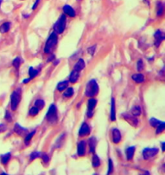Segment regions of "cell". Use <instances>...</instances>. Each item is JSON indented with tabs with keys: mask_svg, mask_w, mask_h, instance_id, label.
Listing matches in <instances>:
<instances>
[{
	"mask_svg": "<svg viewBox=\"0 0 165 175\" xmlns=\"http://www.w3.org/2000/svg\"><path fill=\"white\" fill-rule=\"evenodd\" d=\"M136 67H137V70L138 71H142L144 69V63L142 60H139L137 62V64H136Z\"/></svg>",
	"mask_w": 165,
	"mask_h": 175,
	"instance_id": "37",
	"label": "cell"
},
{
	"mask_svg": "<svg viewBox=\"0 0 165 175\" xmlns=\"http://www.w3.org/2000/svg\"><path fill=\"white\" fill-rule=\"evenodd\" d=\"M68 86H69V81L68 80H63L61 82L58 83L57 86H56V89L59 92H64L68 87Z\"/></svg>",
	"mask_w": 165,
	"mask_h": 175,
	"instance_id": "20",
	"label": "cell"
},
{
	"mask_svg": "<svg viewBox=\"0 0 165 175\" xmlns=\"http://www.w3.org/2000/svg\"><path fill=\"white\" fill-rule=\"evenodd\" d=\"M84 68H85V63H84L83 59L80 58V59H79V61L75 63L74 68H73V69H75V70H77V71L79 72H81L82 70L84 69Z\"/></svg>",
	"mask_w": 165,
	"mask_h": 175,
	"instance_id": "19",
	"label": "cell"
},
{
	"mask_svg": "<svg viewBox=\"0 0 165 175\" xmlns=\"http://www.w3.org/2000/svg\"><path fill=\"white\" fill-rule=\"evenodd\" d=\"M53 63H54V65H55V66H57V65H58V63H60V60L55 59L54 61H53Z\"/></svg>",
	"mask_w": 165,
	"mask_h": 175,
	"instance_id": "46",
	"label": "cell"
},
{
	"mask_svg": "<svg viewBox=\"0 0 165 175\" xmlns=\"http://www.w3.org/2000/svg\"><path fill=\"white\" fill-rule=\"evenodd\" d=\"M161 146H162V150L164 151V142H162Z\"/></svg>",
	"mask_w": 165,
	"mask_h": 175,
	"instance_id": "48",
	"label": "cell"
},
{
	"mask_svg": "<svg viewBox=\"0 0 165 175\" xmlns=\"http://www.w3.org/2000/svg\"><path fill=\"white\" fill-rule=\"evenodd\" d=\"M90 125L86 122H82L81 127L79 128V137H85V136H88L90 134Z\"/></svg>",
	"mask_w": 165,
	"mask_h": 175,
	"instance_id": "8",
	"label": "cell"
},
{
	"mask_svg": "<svg viewBox=\"0 0 165 175\" xmlns=\"http://www.w3.org/2000/svg\"><path fill=\"white\" fill-rule=\"evenodd\" d=\"M20 95H21V89L17 88L10 95V107L12 111H16L20 104Z\"/></svg>",
	"mask_w": 165,
	"mask_h": 175,
	"instance_id": "5",
	"label": "cell"
},
{
	"mask_svg": "<svg viewBox=\"0 0 165 175\" xmlns=\"http://www.w3.org/2000/svg\"><path fill=\"white\" fill-rule=\"evenodd\" d=\"M10 159H11V154L9 152L0 156V161H1V163L3 165H7Z\"/></svg>",
	"mask_w": 165,
	"mask_h": 175,
	"instance_id": "22",
	"label": "cell"
},
{
	"mask_svg": "<svg viewBox=\"0 0 165 175\" xmlns=\"http://www.w3.org/2000/svg\"><path fill=\"white\" fill-rule=\"evenodd\" d=\"M162 121L161 120H159L156 119V118H151V119L149 120V123L150 125L152 127L156 128L159 125V124L161 123Z\"/></svg>",
	"mask_w": 165,
	"mask_h": 175,
	"instance_id": "30",
	"label": "cell"
},
{
	"mask_svg": "<svg viewBox=\"0 0 165 175\" xmlns=\"http://www.w3.org/2000/svg\"><path fill=\"white\" fill-rule=\"evenodd\" d=\"M86 144L87 141L86 140H80L79 143H78V146H77V153L78 155L82 157L85 155L86 153Z\"/></svg>",
	"mask_w": 165,
	"mask_h": 175,
	"instance_id": "7",
	"label": "cell"
},
{
	"mask_svg": "<svg viewBox=\"0 0 165 175\" xmlns=\"http://www.w3.org/2000/svg\"><path fill=\"white\" fill-rule=\"evenodd\" d=\"M57 42H58V34L55 33V32H52L50 34L47 41L45 43V45H44V48H43V52L45 54L50 53L51 50L56 45Z\"/></svg>",
	"mask_w": 165,
	"mask_h": 175,
	"instance_id": "2",
	"label": "cell"
},
{
	"mask_svg": "<svg viewBox=\"0 0 165 175\" xmlns=\"http://www.w3.org/2000/svg\"><path fill=\"white\" fill-rule=\"evenodd\" d=\"M4 118H5V120H6L8 122H11L12 121L11 114H10L8 110H6V111H5V116H4Z\"/></svg>",
	"mask_w": 165,
	"mask_h": 175,
	"instance_id": "39",
	"label": "cell"
},
{
	"mask_svg": "<svg viewBox=\"0 0 165 175\" xmlns=\"http://www.w3.org/2000/svg\"><path fill=\"white\" fill-rule=\"evenodd\" d=\"M30 81H31V79H30V78H28V79H24L23 81H22V83L28 84V83H29Z\"/></svg>",
	"mask_w": 165,
	"mask_h": 175,
	"instance_id": "45",
	"label": "cell"
},
{
	"mask_svg": "<svg viewBox=\"0 0 165 175\" xmlns=\"http://www.w3.org/2000/svg\"><path fill=\"white\" fill-rule=\"evenodd\" d=\"M131 113H132V116L138 117L141 115V108L140 106H134L131 109Z\"/></svg>",
	"mask_w": 165,
	"mask_h": 175,
	"instance_id": "28",
	"label": "cell"
},
{
	"mask_svg": "<svg viewBox=\"0 0 165 175\" xmlns=\"http://www.w3.org/2000/svg\"><path fill=\"white\" fill-rule=\"evenodd\" d=\"M45 105V103L43 99H37L35 100V103H34V106L36 108H38V109H43Z\"/></svg>",
	"mask_w": 165,
	"mask_h": 175,
	"instance_id": "29",
	"label": "cell"
},
{
	"mask_svg": "<svg viewBox=\"0 0 165 175\" xmlns=\"http://www.w3.org/2000/svg\"><path fill=\"white\" fill-rule=\"evenodd\" d=\"M112 139L113 143H116V144H118L121 142L122 135H121V132L118 128H113L112 130Z\"/></svg>",
	"mask_w": 165,
	"mask_h": 175,
	"instance_id": "10",
	"label": "cell"
},
{
	"mask_svg": "<svg viewBox=\"0 0 165 175\" xmlns=\"http://www.w3.org/2000/svg\"><path fill=\"white\" fill-rule=\"evenodd\" d=\"M6 130V126L4 124H0V132H3Z\"/></svg>",
	"mask_w": 165,
	"mask_h": 175,
	"instance_id": "43",
	"label": "cell"
},
{
	"mask_svg": "<svg viewBox=\"0 0 165 175\" xmlns=\"http://www.w3.org/2000/svg\"><path fill=\"white\" fill-rule=\"evenodd\" d=\"M79 73H80V72L73 69V70L71 72L70 75H69V82H71V83L72 84L77 83L79 79V76H80V74H79Z\"/></svg>",
	"mask_w": 165,
	"mask_h": 175,
	"instance_id": "14",
	"label": "cell"
},
{
	"mask_svg": "<svg viewBox=\"0 0 165 175\" xmlns=\"http://www.w3.org/2000/svg\"><path fill=\"white\" fill-rule=\"evenodd\" d=\"M131 78H132V80H133V81H134L135 83L138 84H141L145 81V76L143 75L142 74H140V73L134 74Z\"/></svg>",
	"mask_w": 165,
	"mask_h": 175,
	"instance_id": "17",
	"label": "cell"
},
{
	"mask_svg": "<svg viewBox=\"0 0 165 175\" xmlns=\"http://www.w3.org/2000/svg\"><path fill=\"white\" fill-rule=\"evenodd\" d=\"M110 118L112 121H116V103H115V98H112L111 102V115Z\"/></svg>",
	"mask_w": 165,
	"mask_h": 175,
	"instance_id": "15",
	"label": "cell"
},
{
	"mask_svg": "<svg viewBox=\"0 0 165 175\" xmlns=\"http://www.w3.org/2000/svg\"><path fill=\"white\" fill-rule=\"evenodd\" d=\"M21 62H22V59L18 56V57H16L15 59L13 60L12 64H13V66H14L16 68H20V64H21Z\"/></svg>",
	"mask_w": 165,
	"mask_h": 175,
	"instance_id": "33",
	"label": "cell"
},
{
	"mask_svg": "<svg viewBox=\"0 0 165 175\" xmlns=\"http://www.w3.org/2000/svg\"><path fill=\"white\" fill-rule=\"evenodd\" d=\"M74 94V89L72 87H67L63 93V97L66 98H70Z\"/></svg>",
	"mask_w": 165,
	"mask_h": 175,
	"instance_id": "27",
	"label": "cell"
},
{
	"mask_svg": "<svg viewBox=\"0 0 165 175\" xmlns=\"http://www.w3.org/2000/svg\"><path fill=\"white\" fill-rule=\"evenodd\" d=\"M157 148H145L142 151V155L145 160H150L151 158H153L155 155H157Z\"/></svg>",
	"mask_w": 165,
	"mask_h": 175,
	"instance_id": "6",
	"label": "cell"
},
{
	"mask_svg": "<svg viewBox=\"0 0 165 175\" xmlns=\"http://www.w3.org/2000/svg\"><path fill=\"white\" fill-rule=\"evenodd\" d=\"M86 116L89 117V118H92L94 116V110H87L86 112Z\"/></svg>",
	"mask_w": 165,
	"mask_h": 175,
	"instance_id": "41",
	"label": "cell"
},
{
	"mask_svg": "<svg viewBox=\"0 0 165 175\" xmlns=\"http://www.w3.org/2000/svg\"><path fill=\"white\" fill-rule=\"evenodd\" d=\"M2 2H3V0H0V7H1V4H2Z\"/></svg>",
	"mask_w": 165,
	"mask_h": 175,
	"instance_id": "50",
	"label": "cell"
},
{
	"mask_svg": "<svg viewBox=\"0 0 165 175\" xmlns=\"http://www.w3.org/2000/svg\"><path fill=\"white\" fill-rule=\"evenodd\" d=\"M54 60H55V55L51 54L50 56H49V58H48V62H53Z\"/></svg>",
	"mask_w": 165,
	"mask_h": 175,
	"instance_id": "44",
	"label": "cell"
},
{
	"mask_svg": "<svg viewBox=\"0 0 165 175\" xmlns=\"http://www.w3.org/2000/svg\"><path fill=\"white\" fill-rule=\"evenodd\" d=\"M163 10H164V5L163 3L161 1H157V16H162L163 14Z\"/></svg>",
	"mask_w": 165,
	"mask_h": 175,
	"instance_id": "24",
	"label": "cell"
},
{
	"mask_svg": "<svg viewBox=\"0 0 165 175\" xmlns=\"http://www.w3.org/2000/svg\"><path fill=\"white\" fill-rule=\"evenodd\" d=\"M101 166V160L97 155L94 154L92 157V167L94 168H98Z\"/></svg>",
	"mask_w": 165,
	"mask_h": 175,
	"instance_id": "26",
	"label": "cell"
},
{
	"mask_svg": "<svg viewBox=\"0 0 165 175\" xmlns=\"http://www.w3.org/2000/svg\"><path fill=\"white\" fill-rule=\"evenodd\" d=\"M38 113H39V109H38V108H36L35 106H32V107L30 108V109H29V111H28L29 116H36Z\"/></svg>",
	"mask_w": 165,
	"mask_h": 175,
	"instance_id": "31",
	"label": "cell"
},
{
	"mask_svg": "<svg viewBox=\"0 0 165 175\" xmlns=\"http://www.w3.org/2000/svg\"><path fill=\"white\" fill-rule=\"evenodd\" d=\"M164 128H165L164 121H162L161 123L159 124L157 127H156V133H157V134H160V133H162L163 131H164Z\"/></svg>",
	"mask_w": 165,
	"mask_h": 175,
	"instance_id": "34",
	"label": "cell"
},
{
	"mask_svg": "<svg viewBox=\"0 0 165 175\" xmlns=\"http://www.w3.org/2000/svg\"><path fill=\"white\" fill-rule=\"evenodd\" d=\"M41 158H42V161H43V163L48 164L50 162V156L47 154H43V155H41Z\"/></svg>",
	"mask_w": 165,
	"mask_h": 175,
	"instance_id": "38",
	"label": "cell"
},
{
	"mask_svg": "<svg viewBox=\"0 0 165 175\" xmlns=\"http://www.w3.org/2000/svg\"><path fill=\"white\" fill-rule=\"evenodd\" d=\"M95 49H96V45H92V46H90V47L88 49V51H89L90 54L93 55L94 51H95Z\"/></svg>",
	"mask_w": 165,
	"mask_h": 175,
	"instance_id": "40",
	"label": "cell"
},
{
	"mask_svg": "<svg viewBox=\"0 0 165 175\" xmlns=\"http://www.w3.org/2000/svg\"><path fill=\"white\" fill-rule=\"evenodd\" d=\"M0 175H9L8 173H0Z\"/></svg>",
	"mask_w": 165,
	"mask_h": 175,
	"instance_id": "49",
	"label": "cell"
},
{
	"mask_svg": "<svg viewBox=\"0 0 165 175\" xmlns=\"http://www.w3.org/2000/svg\"><path fill=\"white\" fill-rule=\"evenodd\" d=\"M46 120L51 125H55L58 121V115H57V107L55 104H51L49 109H48L47 114H46Z\"/></svg>",
	"mask_w": 165,
	"mask_h": 175,
	"instance_id": "4",
	"label": "cell"
},
{
	"mask_svg": "<svg viewBox=\"0 0 165 175\" xmlns=\"http://www.w3.org/2000/svg\"><path fill=\"white\" fill-rule=\"evenodd\" d=\"M14 131L16 132L17 135L19 136H26L28 133V129L25 127H22L19 123H16L14 127Z\"/></svg>",
	"mask_w": 165,
	"mask_h": 175,
	"instance_id": "12",
	"label": "cell"
},
{
	"mask_svg": "<svg viewBox=\"0 0 165 175\" xmlns=\"http://www.w3.org/2000/svg\"><path fill=\"white\" fill-rule=\"evenodd\" d=\"M154 38H155V41H154V44L158 47L160 44L162 43V41L164 40V33L162 30H157L155 33H154Z\"/></svg>",
	"mask_w": 165,
	"mask_h": 175,
	"instance_id": "9",
	"label": "cell"
},
{
	"mask_svg": "<svg viewBox=\"0 0 165 175\" xmlns=\"http://www.w3.org/2000/svg\"><path fill=\"white\" fill-rule=\"evenodd\" d=\"M10 27H11V23L9 21H6V22H4L0 26V32L1 33H6L9 31L10 29Z\"/></svg>",
	"mask_w": 165,
	"mask_h": 175,
	"instance_id": "21",
	"label": "cell"
},
{
	"mask_svg": "<svg viewBox=\"0 0 165 175\" xmlns=\"http://www.w3.org/2000/svg\"><path fill=\"white\" fill-rule=\"evenodd\" d=\"M88 144H89V148H90V153H94L95 151V148L97 145V139L95 137H91L88 140Z\"/></svg>",
	"mask_w": 165,
	"mask_h": 175,
	"instance_id": "13",
	"label": "cell"
},
{
	"mask_svg": "<svg viewBox=\"0 0 165 175\" xmlns=\"http://www.w3.org/2000/svg\"><path fill=\"white\" fill-rule=\"evenodd\" d=\"M123 117L127 121H129L132 126L137 127L138 120L135 116H132V115L130 116V115H125V114H123Z\"/></svg>",
	"mask_w": 165,
	"mask_h": 175,
	"instance_id": "16",
	"label": "cell"
},
{
	"mask_svg": "<svg viewBox=\"0 0 165 175\" xmlns=\"http://www.w3.org/2000/svg\"><path fill=\"white\" fill-rule=\"evenodd\" d=\"M40 1H41V0H36L34 4H33V5H32V7H31V10H35L36 9H37V7H38V4H39Z\"/></svg>",
	"mask_w": 165,
	"mask_h": 175,
	"instance_id": "42",
	"label": "cell"
},
{
	"mask_svg": "<svg viewBox=\"0 0 165 175\" xmlns=\"http://www.w3.org/2000/svg\"><path fill=\"white\" fill-rule=\"evenodd\" d=\"M35 133H36L35 130L31 131V132H29V133H27V135L25 137V143H28V144L29 142L31 140V139L33 138V136L35 135Z\"/></svg>",
	"mask_w": 165,
	"mask_h": 175,
	"instance_id": "32",
	"label": "cell"
},
{
	"mask_svg": "<svg viewBox=\"0 0 165 175\" xmlns=\"http://www.w3.org/2000/svg\"><path fill=\"white\" fill-rule=\"evenodd\" d=\"M99 93V85L95 80H90L86 85L84 95L88 97H94Z\"/></svg>",
	"mask_w": 165,
	"mask_h": 175,
	"instance_id": "1",
	"label": "cell"
},
{
	"mask_svg": "<svg viewBox=\"0 0 165 175\" xmlns=\"http://www.w3.org/2000/svg\"><path fill=\"white\" fill-rule=\"evenodd\" d=\"M114 170V166L112 163V159H109V162H108V171H107V174L106 175H111L112 173V172Z\"/></svg>",
	"mask_w": 165,
	"mask_h": 175,
	"instance_id": "36",
	"label": "cell"
},
{
	"mask_svg": "<svg viewBox=\"0 0 165 175\" xmlns=\"http://www.w3.org/2000/svg\"><path fill=\"white\" fill-rule=\"evenodd\" d=\"M41 157V153L38 151H33L32 153H31L30 155V161H34L35 159H38Z\"/></svg>",
	"mask_w": 165,
	"mask_h": 175,
	"instance_id": "35",
	"label": "cell"
},
{
	"mask_svg": "<svg viewBox=\"0 0 165 175\" xmlns=\"http://www.w3.org/2000/svg\"><path fill=\"white\" fill-rule=\"evenodd\" d=\"M67 27V16L65 14L61 15L54 25V32L57 34H62Z\"/></svg>",
	"mask_w": 165,
	"mask_h": 175,
	"instance_id": "3",
	"label": "cell"
},
{
	"mask_svg": "<svg viewBox=\"0 0 165 175\" xmlns=\"http://www.w3.org/2000/svg\"><path fill=\"white\" fill-rule=\"evenodd\" d=\"M97 104V99L94 97H90L88 101V109L89 110H94V108L96 107Z\"/></svg>",
	"mask_w": 165,
	"mask_h": 175,
	"instance_id": "23",
	"label": "cell"
},
{
	"mask_svg": "<svg viewBox=\"0 0 165 175\" xmlns=\"http://www.w3.org/2000/svg\"><path fill=\"white\" fill-rule=\"evenodd\" d=\"M145 1L147 3V4H149V1H148V0H145Z\"/></svg>",
	"mask_w": 165,
	"mask_h": 175,
	"instance_id": "51",
	"label": "cell"
},
{
	"mask_svg": "<svg viewBox=\"0 0 165 175\" xmlns=\"http://www.w3.org/2000/svg\"><path fill=\"white\" fill-rule=\"evenodd\" d=\"M140 175H151V174H150V172L145 171V172H143V173H141Z\"/></svg>",
	"mask_w": 165,
	"mask_h": 175,
	"instance_id": "47",
	"label": "cell"
},
{
	"mask_svg": "<svg viewBox=\"0 0 165 175\" xmlns=\"http://www.w3.org/2000/svg\"><path fill=\"white\" fill-rule=\"evenodd\" d=\"M62 10L65 15L70 16V17H75V16H76L75 10L72 8V6H70L69 4H65V5L63 6Z\"/></svg>",
	"mask_w": 165,
	"mask_h": 175,
	"instance_id": "11",
	"label": "cell"
},
{
	"mask_svg": "<svg viewBox=\"0 0 165 175\" xmlns=\"http://www.w3.org/2000/svg\"><path fill=\"white\" fill-rule=\"evenodd\" d=\"M38 74H39V70H38V69H35L33 67H30V68H29L28 74L30 76V79H31V80H32V79H34L35 77H37V76L38 75Z\"/></svg>",
	"mask_w": 165,
	"mask_h": 175,
	"instance_id": "25",
	"label": "cell"
},
{
	"mask_svg": "<svg viewBox=\"0 0 165 175\" xmlns=\"http://www.w3.org/2000/svg\"><path fill=\"white\" fill-rule=\"evenodd\" d=\"M135 146H130V147L127 148L126 150V158L128 161H131L133 159L134 155V152H135Z\"/></svg>",
	"mask_w": 165,
	"mask_h": 175,
	"instance_id": "18",
	"label": "cell"
}]
</instances>
